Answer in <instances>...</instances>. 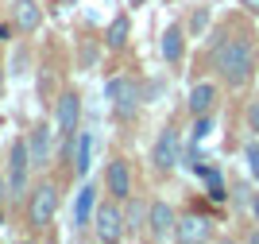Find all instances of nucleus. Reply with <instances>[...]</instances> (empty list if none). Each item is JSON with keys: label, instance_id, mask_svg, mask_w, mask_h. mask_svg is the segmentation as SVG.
<instances>
[{"label": "nucleus", "instance_id": "nucleus-1", "mask_svg": "<svg viewBox=\"0 0 259 244\" xmlns=\"http://www.w3.org/2000/svg\"><path fill=\"white\" fill-rule=\"evenodd\" d=\"M213 70L217 78L228 85V89H244L251 78L259 74L255 66V47H251L248 35H225V39L213 47Z\"/></svg>", "mask_w": 259, "mask_h": 244}, {"label": "nucleus", "instance_id": "nucleus-2", "mask_svg": "<svg viewBox=\"0 0 259 244\" xmlns=\"http://www.w3.org/2000/svg\"><path fill=\"white\" fill-rule=\"evenodd\" d=\"M93 236L101 244H116L128 236V225H124V210H120L116 198H108V202H97V213H93Z\"/></svg>", "mask_w": 259, "mask_h": 244}, {"label": "nucleus", "instance_id": "nucleus-3", "mask_svg": "<svg viewBox=\"0 0 259 244\" xmlns=\"http://www.w3.org/2000/svg\"><path fill=\"white\" fill-rule=\"evenodd\" d=\"M58 213V186L54 182H39L31 194H27V225L31 229H43L54 221Z\"/></svg>", "mask_w": 259, "mask_h": 244}, {"label": "nucleus", "instance_id": "nucleus-4", "mask_svg": "<svg viewBox=\"0 0 259 244\" xmlns=\"http://www.w3.org/2000/svg\"><path fill=\"white\" fill-rule=\"evenodd\" d=\"M31 170H35V167H31V151H27V136H23V140H16V144H12L8 175H4V179H8V194H12V202L27 194V175H31Z\"/></svg>", "mask_w": 259, "mask_h": 244}, {"label": "nucleus", "instance_id": "nucleus-5", "mask_svg": "<svg viewBox=\"0 0 259 244\" xmlns=\"http://www.w3.org/2000/svg\"><path fill=\"white\" fill-rule=\"evenodd\" d=\"M151 163L159 175H170L178 163H182V140H178V128L166 124L159 132V140H155V148H151Z\"/></svg>", "mask_w": 259, "mask_h": 244}, {"label": "nucleus", "instance_id": "nucleus-6", "mask_svg": "<svg viewBox=\"0 0 259 244\" xmlns=\"http://www.w3.org/2000/svg\"><path fill=\"white\" fill-rule=\"evenodd\" d=\"M105 97L116 105L120 120H132V117H136V109H140V89H136L132 78H112V82L105 85Z\"/></svg>", "mask_w": 259, "mask_h": 244}, {"label": "nucleus", "instance_id": "nucleus-7", "mask_svg": "<svg viewBox=\"0 0 259 244\" xmlns=\"http://www.w3.org/2000/svg\"><path fill=\"white\" fill-rule=\"evenodd\" d=\"M174 225H178V213L166 202H151V210H147V236L151 240H174Z\"/></svg>", "mask_w": 259, "mask_h": 244}, {"label": "nucleus", "instance_id": "nucleus-8", "mask_svg": "<svg viewBox=\"0 0 259 244\" xmlns=\"http://www.w3.org/2000/svg\"><path fill=\"white\" fill-rule=\"evenodd\" d=\"M213 236V225H209V217H201V213H186V217H178V225H174V240L178 244H197V240H209Z\"/></svg>", "mask_w": 259, "mask_h": 244}, {"label": "nucleus", "instance_id": "nucleus-9", "mask_svg": "<svg viewBox=\"0 0 259 244\" xmlns=\"http://www.w3.org/2000/svg\"><path fill=\"white\" fill-rule=\"evenodd\" d=\"M54 120H58V132H62V136H74L77 132V124H81V97H77L74 89H66V93L58 97Z\"/></svg>", "mask_w": 259, "mask_h": 244}, {"label": "nucleus", "instance_id": "nucleus-10", "mask_svg": "<svg viewBox=\"0 0 259 244\" xmlns=\"http://www.w3.org/2000/svg\"><path fill=\"white\" fill-rule=\"evenodd\" d=\"M105 186H108V194H112L116 202H128L132 198V167H128V159H112L108 163Z\"/></svg>", "mask_w": 259, "mask_h": 244}, {"label": "nucleus", "instance_id": "nucleus-11", "mask_svg": "<svg viewBox=\"0 0 259 244\" xmlns=\"http://www.w3.org/2000/svg\"><path fill=\"white\" fill-rule=\"evenodd\" d=\"M93 213H97V186L85 182L74 198V213H70V225H74V233H81L89 221H93Z\"/></svg>", "mask_w": 259, "mask_h": 244}, {"label": "nucleus", "instance_id": "nucleus-12", "mask_svg": "<svg viewBox=\"0 0 259 244\" xmlns=\"http://www.w3.org/2000/svg\"><path fill=\"white\" fill-rule=\"evenodd\" d=\"M159 54L170 66L182 62V54H186V27L182 23H166V31H162V39H159Z\"/></svg>", "mask_w": 259, "mask_h": 244}, {"label": "nucleus", "instance_id": "nucleus-13", "mask_svg": "<svg viewBox=\"0 0 259 244\" xmlns=\"http://www.w3.org/2000/svg\"><path fill=\"white\" fill-rule=\"evenodd\" d=\"M213 105H217V85L213 82H197L190 89V97H186L190 117H205V113H213Z\"/></svg>", "mask_w": 259, "mask_h": 244}, {"label": "nucleus", "instance_id": "nucleus-14", "mask_svg": "<svg viewBox=\"0 0 259 244\" xmlns=\"http://www.w3.org/2000/svg\"><path fill=\"white\" fill-rule=\"evenodd\" d=\"M12 23H16L20 31H35V27L43 23L39 0H12Z\"/></svg>", "mask_w": 259, "mask_h": 244}, {"label": "nucleus", "instance_id": "nucleus-15", "mask_svg": "<svg viewBox=\"0 0 259 244\" xmlns=\"http://www.w3.org/2000/svg\"><path fill=\"white\" fill-rule=\"evenodd\" d=\"M51 136H54V132H51L47 124L31 128V136H27V151H31V167H35V170L51 163Z\"/></svg>", "mask_w": 259, "mask_h": 244}, {"label": "nucleus", "instance_id": "nucleus-16", "mask_svg": "<svg viewBox=\"0 0 259 244\" xmlns=\"http://www.w3.org/2000/svg\"><path fill=\"white\" fill-rule=\"evenodd\" d=\"M89 167H93V132H81V128H77V136H74V170L85 179Z\"/></svg>", "mask_w": 259, "mask_h": 244}, {"label": "nucleus", "instance_id": "nucleus-17", "mask_svg": "<svg viewBox=\"0 0 259 244\" xmlns=\"http://www.w3.org/2000/svg\"><path fill=\"white\" fill-rule=\"evenodd\" d=\"M128 35H132V20L128 16H116V20L105 27V47L108 51H120V47L128 43Z\"/></svg>", "mask_w": 259, "mask_h": 244}, {"label": "nucleus", "instance_id": "nucleus-18", "mask_svg": "<svg viewBox=\"0 0 259 244\" xmlns=\"http://www.w3.org/2000/svg\"><path fill=\"white\" fill-rule=\"evenodd\" d=\"M147 210H151V205H143V202H132V210L124 213V225H128V233H136L140 225H147Z\"/></svg>", "mask_w": 259, "mask_h": 244}, {"label": "nucleus", "instance_id": "nucleus-19", "mask_svg": "<svg viewBox=\"0 0 259 244\" xmlns=\"http://www.w3.org/2000/svg\"><path fill=\"white\" fill-rule=\"evenodd\" d=\"M244 163H248V175L259 182V136L244 144Z\"/></svg>", "mask_w": 259, "mask_h": 244}, {"label": "nucleus", "instance_id": "nucleus-20", "mask_svg": "<svg viewBox=\"0 0 259 244\" xmlns=\"http://www.w3.org/2000/svg\"><path fill=\"white\" fill-rule=\"evenodd\" d=\"M209 132H213V113H205V117H194V128H190V140H197V144H201V140H205Z\"/></svg>", "mask_w": 259, "mask_h": 244}, {"label": "nucleus", "instance_id": "nucleus-21", "mask_svg": "<svg viewBox=\"0 0 259 244\" xmlns=\"http://www.w3.org/2000/svg\"><path fill=\"white\" fill-rule=\"evenodd\" d=\"M205 23H209V8L201 4V8H194V12H190V31H194V35H201V31H205Z\"/></svg>", "mask_w": 259, "mask_h": 244}, {"label": "nucleus", "instance_id": "nucleus-22", "mask_svg": "<svg viewBox=\"0 0 259 244\" xmlns=\"http://www.w3.org/2000/svg\"><path fill=\"white\" fill-rule=\"evenodd\" d=\"M248 128H251V132L259 136V97H255V101L248 105Z\"/></svg>", "mask_w": 259, "mask_h": 244}, {"label": "nucleus", "instance_id": "nucleus-23", "mask_svg": "<svg viewBox=\"0 0 259 244\" xmlns=\"http://www.w3.org/2000/svg\"><path fill=\"white\" fill-rule=\"evenodd\" d=\"M240 8L248 12V16H259V0H240Z\"/></svg>", "mask_w": 259, "mask_h": 244}, {"label": "nucleus", "instance_id": "nucleus-24", "mask_svg": "<svg viewBox=\"0 0 259 244\" xmlns=\"http://www.w3.org/2000/svg\"><path fill=\"white\" fill-rule=\"evenodd\" d=\"M8 198H12V194H8V179H0V205L8 202Z\"/></svg>", "mask_w": 259, "mask_h": 244}, {"label": "nucleus", "instance_id": "nucleus-25", "mask_svg": "<svg viewBox=\"0 0 259 244\" xmlns=\"http://www.w3.org/2000/svg\"><path fill=\"white\" fill-rule=\"evenodd\" d=\"M251 217H255V225H259V194H251Z\"/></svg>", "mask_w": 259, "mask_h": 244}, {"label": "nucleus", "instance_id": "nucleus-26", "mask_svg": "<svg viewBox=\"0 0 259 244\" xmlns=\"http://www.w3.org/2000/svg\"><path fill=\"white\" fill-rule=\"evenodd\" d=\"M0 97H4V66H0Z\"/></svg>", "mask_w": 259, "mask_h": 244}, {"label": "nucleus", "instance_id": "nucleus-27", "mask_svg": "<svg viewBox=\"0 0 259 244\" xmlns=\"http://www.w3.org/2000/svg\"><path fill=\"white\" fill-rule=\"evenodd\" d=\"M128 4H132V8H140V4H143V0H128Z\"/></svg>", "mask_w": 259, "mask_h": 244}, {"label": "nucleus", "instance_id": "nucleus-28", "mask_svg": "<svg viewBox=\"0 0 259 244\" xmlns=\"http://www.w3.org/2000/svg\"><path fill=\"white\" fill-rule=\"evenodd\" d=\"M255 66H259V51H255Z\"/></svg>", "mask_w": 259, "mask_h": 244}]
</instances>
